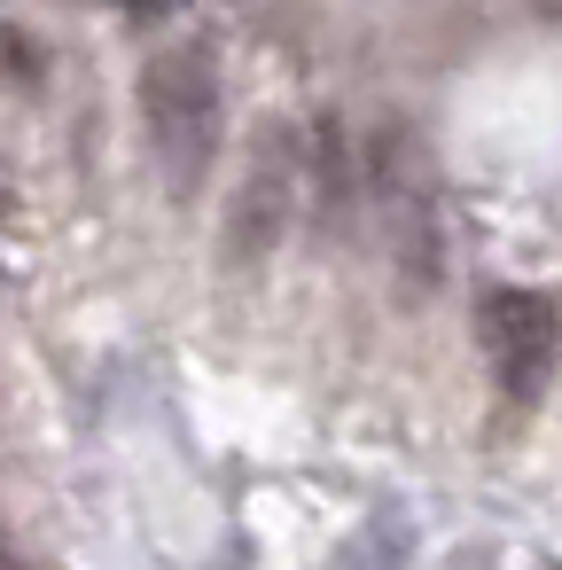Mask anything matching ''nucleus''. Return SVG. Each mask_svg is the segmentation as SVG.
<instances>
[{
    "label": "nucleus",
    "instance_id": "nucleus-1",
    "mask_svg": "<svg viewBox=\"0 0 562 570\" xmlns=\"http://www.w3.org/2000/svg\"><path fill=\"white\" fill-rule=\"evenodd\" d=\"M141 134L172 204H196L227 149V71L211 40H165L141 63Z\"/></svg>",
    "mask_w": 562,
    "mask_h": 570
},
{
    "label": "nucleus",
    "instance_id": "nucleus-2",
    "mask_svg": "<svg viewBox=\"0 0 562 570\" xmlns=\"http://www.w3.org/2000/svg\"><path fill=\"white\" fill-rule=\"evenodd\" d=\"M305 180H313L305 173V134L289 118H266L243 149V173H235V196H227V219H219V266L227 274H250L289 243Z\"/></svg>",
    "mask_w": 562,
    "mask_h": 570
},
{
    "label": "nucleus",
    "instance_id": "nucleus-3",
    "mask_svg": "<svg viewBox=\"0 0 562 570\" xmlns=\"http://www.w3.org/2000/svg\"><path fill=\"white\" fill-rule=\"evenodd\" d=\"M476 344H484V367H492L500 399L507 406H539L546 383H554V360H562V305L546 289L500 282L476 305Z\"/></svg>",
    "mask_w": 562,
    "mask_h": 570
},
{
    "label": "nucleus",
    "instance_id": "nucleus-4",
    "mask_svg": "<svg viewBox=\"0 0 562 570\" xmlns=\"http://www.w3.org/2000/svg\"><path fill=\"white\" fill-rule=\"evenodd\" d=\"M375 196L391 212V250H398V274L406 282H437V219H430V180L422 165L406 157V134H383V157H375Z\"/></svg>",
    "mask_w": 562,
    "mask_h": 570
},
{
    "label": "nucleus",
    "instance_id": "nucleus-5",
    "mask_svg": "<svg viewBox=\"0 0 562 570\" xmlns=\"http://www.w3.org/2000/svg\"><path fill=\"white\" fill-rule=\"evenodd\" d=\"M406 515L398 508H375L352 539H344V554H336V570H406Z\"/></svg>",
    "mask_w": 562,
    "mask_h": 570
},
{
    "label": "nucleus",
    "instance_id": "nucleus-6",
    "mask_svg": "<svg viewBox=\"0 0 562 570\" xmlns=\"http://www.w3.org/2000/svg\"><path fill=\"white\" fill-rule=\"evenodd\" d=\"M0 71H9L17 87H40V79H48V48H40L17 17H0Z\"/></svg>",
    "mask_w": 562,
    "mask_h": 570
},
{
    "label": "nucleus",
    "instance_id": "nucleus-7",
    "mask_svg": "<svg viewBox=\"0 0 562 570\" xmlns=\"http://www.w3.org/2000/svg\"><path fill=\"white\" fill-rule=\"evenodd\" d=\"M0 562H9V570H24V554H17V539H9V523H0Z\"/></svg>",
    "mask_w": 562,
    "mask_h": 570
},
{
    "label": "nucleus",
    "instance_id": "nucleus-8",
    "mask_svg": "<svg viewBox=\"0 0 562 570\" xmlns=\"http://www.w3.org/2000/svg\"><path fill=\"white\" fill-rule=\"evenodd\" d=\"M9 204H17V196H9V173H0V219H9Z\"/></svg>",
    "mask_w": 562,
    "mask_h": 570
}]
</instances>
